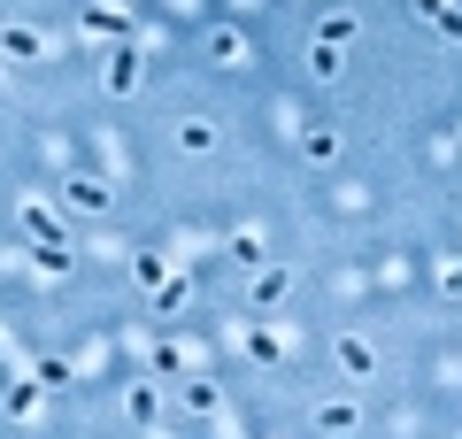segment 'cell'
Here are the masks:
<instances>
[{
  "instance_id": "1",
  "label": "cell",
  "mask_w": 462,
  "mask_h": 439,
  "mask_svg": "<svg viewBox=\"0 0 462 439\" xmlns=\"http://www.w3.org/2000/svg\"><path fill=\"white\" fill-rule=\"evenodd\" d=\"M0 54H8V62H39V54H47V32H39V23H0Z\"/></svg>"
},
{
  "instance_id": "2",
  "label": "cell",
  "mask_w": 462,
  "mask_h": 439,
  "mask_svg": "<svg viewBox=\"0 0 462 439\" xmlns=\"http://www.w3.org/2000/svg\"><path fill=\"white\" fill-rule=\"evenodd\" d=\"M23 231H32V247H54V239H62V209H47V201H23Z\"/></svg>"
},
{
  "instance_id": "3",
  "label": "cell",
  "mask_w": 462,
  "mask_h": 439,
  "mask_svg": "<svg viewBox=\"0 0 462 439\" xmlns=\"http://www.w3.org/2000/svg\"><path fill=\"white\" fill-rule=\"evenodd\" d=\"M355 424H363V408H355V401H324V408H316V432H324V439H346Z\"/></svg>"
},
{
  "instance_id": "4",
  "label": "cell",
  "mask_w": 462,
  "mask_h": 439,
  "mask_svg": "<svg viewBox=\"0 0 462 439\" xmlns=\"http://www.w3.org/2000/svg\"><path fill=\"white\" fill-rule=\"evenodd\" d=\"M331 355H339V370H346V378H370V370H378V347H370V340H339Z\"/></svg>"
},
{
  "instance_id": "5",
  "label": "cell",
  "mask_w": 462,
  "mask_h": 439,
  "mask_svg": "<svg viewBox=\"0 0 462 439\" xmlns=\"http://www.w3.org/2000/svg\"><path fill=\"white\" fill-rule=\"evenodd\" d=\"M85 32H100V39H132V16L100 0V8H85Z\"/></svg>"
},
{
  "instance_id": "6",
  "label": "cell",
  "mask_w": 462,
  "mask_h": 439,
  "mask_svg": "<svg viewBox=\"0 0 462 439\" xmlns=\"http://www.w3.org/2000/svg\"><path fill=\"white\" fill-rule=\"evenodd\" d=\"M285 293H293V270H278V262H263V277H254V301H263V309H278Z\"/></svg>"
},
{
  "instance_id": "7",
  "label": "cell",
  "mask_w": 462,
  "mask_h": 439,
  "mask_svg": "<svg viewBox=\"0 0 462 439\" xmlns=\"http://www.w3.org/2000/svg\"><path fill=\"white\" fill-rule=\"evenodd\" d=\"M108 85H116V93H132V85H139V54H132V39H116V62H108Z\"/></svg>"
},
{
  "instance_id": "8",
  "label": "cell",
  "mask_w": 462,
  "mask_h": 439,
  "mask_svg": "<svg viewBox=\"0 0 462 439\" xmlns=\"http://www.w3.org/2000/svg\"><path fill=\"white\" fill-rule=\"evenodd\" d=\"M178 146H185V154H208V146H216V124H208V116H185V124H178Z\"/></svg>"
},
{
  "instance_id": "9",
  "label": "cell",
  "mask_w": 462,
  "mask_h": 439,
  "mask_svg": "<svg viewBox=\"0 0 462 439\" xmlns=\"http://www.w3.org/2000/svg\"><path fill=\"white\" fill-rule=\"evenodd\" d=\"M285 347H293V340H285V332H270V324L247 332V355H254V362H285Z\"/></svg>"
},
{
  "instance_id": "10",
  "label": "cell",
  "mask_w": 462,
  "mask_h": 439,
  "mask_svg": "<svg viewBox=\"0 0 462 439\" xmlns=\"http://www.w3.org/2000/svg\"><path fill=\"white\" fill-rule=\"evenodd\" d=\"M69 209H108V185H100V178H69Z\"/></svg>"
},
{
  "instance_id": "11",
  "label": "cell",
  "mask_w": 462,
  "mask_h": 439,
  "mask_svg": "<svg viewBox=\"0 0 462 439\" xmlns=\"http://www.w3.org/2000/svg\"><path fill=\"white\" fill-rule=\"evenodd\" d=\"M32 378H39V386H69V378H78V362H69V355H39Z\"/></svg>"
},
{
  "instance_id": "12",
  "label": "cell",
  "mask_w": 462,
  "mask_h": 439,
  "mask_svg": "<svg viewBox=\"0 0 462 439\" xmlns=\"http://www.w3.org/2000/svg\"><path fill=\"white\" fill-rule=\"evenodd\" d=\"M185 301H193V285H185V277H178V270H170V277H162V285H154V309H162V316H170V309H185Z\"/></svg>"
},
{
  "instance_id": "13",
  "label": "cell",
  "mask_w": 462,
  "mask_h": 439,
  "mask_svg": "<svg viewBox=\"0 0 462 439\" xmlns=\"http://www.w3.org/2000/svg\"><path fill=\"white\" fill-rule=\"evenodd\" d=\"M154 416H162V393H154V386H132V424H154Z\"/></svg>"
},
{
  "instance_id": "14",
  "label": "cell",
  "mask_w": 462,
  "mask_h": 439,
  "mask_svg": "<svg viewBox=\"0 0 462 439\" xmlns=\"http://www.w3.org/2000/svg\"><path fill=\"white\" fill-rule=\"evenodd\" d=\"M39 270H47V277H69V247H62V239L39 247Z\"/></svg>"
},
{
  "instance_id": "15",
  "label": "cell",
  "mask_w": 462,
  "mask_h": 439,
  "mask_svg": "<svg viewBox=\"0 0 462 439\" xmlns=\"http://www.w3.org/2000/svg\"><path fill=\"white\" fill-rule=\"evenodd\" d=\"M185 408H193V416H208V408H216V386H208V378H193V386H185Z\"/></svg>"
},
{
  "instance_id": "16",
  "label": "cell",
  "mask_w": 462,
  "mask_h": 439,
  "mask_svg": "<svg viewBox=\"0 0 462 439\" xmlns=\"http://www.w3.org/2000/svg\"><path fill=\"white\" fill-rule=\"evenodd\" d=\"M300 146H309V163H331V154H339V139H331V131H309Z\"/></svg>"
},
{
  "instance_id": "17",
  "label": "cell",
  "mask_w": 462,
  "mask_h": 439,
  "mask_svg": "<svg viewBox=\"0 0 462 439\" xmlns=\"http://www.w3.org/2000/svg\"><path fill=\"white\" fill-rule=\"evenodd\" d=\"M154 378H185V355H178V347H154Z\"/></svg>"
},
{
  "instance_id": "18",
  "label": "cell",
  "mask_w": 462,
  "mask_h": 439,
  "mask_svg": "<svg viewBox=\"0 0 462 439\" xmlns=\"http://www.w3.org/2000/svg\"><path fill=\"white\" fill-rule=\"evenodd\" d=\"M316 39H324V47H346V39H355V23H346V16H324V32H316Z\"/></svg>"
},
{
  "instance_id": "19",
  "label": "cell",
  "mask_w": 462,
  "mask_h": 439,
  "mask_svg": "<svg viewBox=\"0 0 462 439\" xmlns=\"http://www.w3.org/2000/svg\"><path fill=\"white\" fill-rule=\"evenodd\" d=\"M416 16H431V23H439V16H447V0H416Z\"/></svg>"
},
{
  "instance_id": "20",
  "label": "cell",
  "mask_w": 462,
  "mask_h": 439,
  "mask_svg": "<svg viewBox=\"0 0 462 439\" xmlns=\"http://www.w3.org/2000/svg\"><path fill=\"white\" fill-rule=\"evenodd\" d=\"M447 293H462V262H455V270H447Z\"/></svg>"
},
{
  "instance_id": "21",
  "label": "cell",
  "mask_w": 462,
  "mask_h": 439,
  "mask_svg": "<svg viewBox=\"0 0 462 439\" xmlns=\"http://www.w3.org/2000/svg\"><path fill=\"white\" fill-rule=\"evenodd\" d=\"M0 93H8V70H0Z\"/></svg>"
},
{
  "instance_id": "22",
  "label": "cell",
  "mask_w": 462,
  "mask_h": 439,
  "mask_svg": "<svg viewBox=\"0 0 462 439\" xmlns=\"http://www.w3.org/2000/svg\"><path fill=\"white\" fill-rule=\"evenodd\" d=\"M0 362H8V340H0Z\"/></svg>"
}]
</instances>
